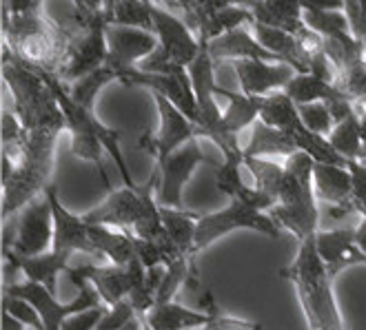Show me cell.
Returning a JSON list of instances; mask_svg holds the SVG:
<instances>
[{
  "instance_id": "obj_14",
  "label": "cell",
  "mask_w": 366,
  "mask_h": 330,
  "mask_svg": "<svg viewBox=\"0 0 366 330\" xmlns=\"http://www.w3.org/2000/svg\"><path fill=\"white\" fill-rule=\"evenodd\" d=\"M231 67L238 76L240 91L247 96H271L282 91L297 74L287 62H267V60H233Z\"/></svg>"
},
{
  "instance_id": "obj_4",
  "label": "cell",
  "mask_w": 366,
  "mask_h": 330,
  "mask_svg": "<svg viewBox=\"0 0 366 330\" xmlns=\"http://www.w3.org/2000/svg\"><path fill=\"white\" fill-rule=\"evenodd\" d=\"M54 246V209L47 189L29 202L18 215L14 224L3 222V253L18 257H36L51 251Z\"/></svg>"
},
{
  "instance_id": "obj_6",
  "label": "cell",
  "mask_w": 366,
  "mask_h": 330,
  "mask_svg": "<svg viewBox=\"0 0 366 330\" xmlns=\"http://www.w3.org/2000/svg\"><path fill=\"white\" fill-rule=\"evenodd\" d=\"M69 279L76 284L78 297L74 301H67V304H60L56 299V295L47 289V286H42L38 281H29V279L5 284L3 293L16 295V297H23V299L31 301L38 308V313L42 317V324H45V330H62V324L67 321L71 315L104 304L102 297L98 295V291L94 289V284H89L87 279H80V277H69Z\"/></svg>"
},
{
  "instance_id": "obj_9",
  "label": "cell",
  "mask_w": 366,
  "mask_h": 330,
  "mask_svg": "<svg viewBox=\"0 0 366 330\" xmlns=\"http://www.w3.org/2000/svg\"><path fill=\"white\" fill-rule=\"evenodd\" d=\"M202 138H193L187 144H182L180 149H176L171 156H167L162 162L156 164L158 173H160V186H158V204L160 206H169V209H184L182 202V193L187 182L191 180L193 171H196L200 164H213L218 169L220 164L211 160L202 144Z\"/></svg>"
},
{
  "instance_id": "obj_38",
  "label": "cell",
  "mask_w": 366,
  "mask_h": 330,
  "mask_svg": "<svg viewBox=\"0 0 366 330\" xmlns=\"http://www.w3.org/2000/svg\"><path fill=\"white\" fill-rule=\"evenodd\" d=\"M355 244L366 253V217H362V222L355 226Z\"/></svg>"
},
{
  "instance_id": "obj_23",
  "label": "cell",
  "mask_w": 366,
  "mask_h": 330,
  "mask_svg": "<svg viewBox=\"0 0 366 330\" xmlns=\"http://www.w3.org/2000/svg\"><path fill=\"white\" fill-rule=\"evenodd\" d=\"M162 213V222L167 229V235L171 237V241L187 255L196 257V224L198 217L196 213H189L184 209H169V206H160Z\"/></svg>"
},
{
  "instance_id": "obj_18",
  "label": "cell",
  "mask_w": 366,
  "mask_h": 330,
  "mask_svg": "<svg viewBox=\"0 0 366 330\" xmlns=\"http://www.w3.org/2000/svg\"><path fill=\"white\" fill-rule=\"evenodd\" d=\"M251 31L271 54H275L282 62L291 64L297 74L311 71V54L307 51L305 42L300 40L297 34L280 29V27H271V25H262V23H253Z\"/></svg>"
},
{
  "instance_id": "obj_7",
  "label": "cell",
  "mask_w": 366,
  "mask_h": 330,
  "mask_svg": "<svg viewBox=\"0 0 366 330\" xmlns=\"http://www.w3.org/2000/svg\"><path fill=\"white\" fill-rule=\"evenodd\" d=\"M238 229H251V231H257V233L273 237V239H277L280 233H282V229L275 224V219L267 211L255 209L242 200H231L229 206L198 217L196 253L209 249L213 241H218L220 237L238 231Z\"/></svg>"
},
{
  "instance_id": "obj_13",
  "label": "cell",
  "mask_w": 366,
  "mask_h": 330,
  "mask_svg": "<svg viewBox=\"0 0 366 330\" xmlns=\"http://www.w3.org/2000/svg\"><path fill=\"white\" fill-rule=\"evenodd\" d=\"M107 42H109L107 64L118 74V78L129 69H136L142 60H147L158 49V36L154 31L136 27L109 25L107 27Z\"/></svg>"
},
{
  "instance_id": "obj_5",
  "label": "cell",
  "mask_w": 366,
  "mask_h": 330,
  "mask_svg": "<svg viewBox=\"0 0 366 330\" xmlns=\"http://www.w3.org/2000/svg\"><path fill=\"white\" fill-rule=\"evenodd\" d=\"M107 27H109V18H107L104 9L74 27L71 45L56 71L64 84H71L107 64V58H109Z\"/></svg>"
},
{
  "instance_id": "obj_10",
  "label": "cell",
  "mask_w": 366,
  "mask_h": 330,
  "mask_svg": "<svg viewBox=\"0 0 366 330\" xmlns=\"http://www.w3.org/2000/svg\"><path fill=\"white\" fill-rule=\"evenodd\" d=\"M156 106H158V114H160V129L158 134H144L140 140V146L158 162H162L167 156H171L176 149H180L182 144H187L193 138H207V131L196 124L193 120H189L180 109L167 100L160 94H154Z\"/></svg>"
},
{
  "instance_id": "obj_33",
  "label": "cell",
  "mask_w": 366,
  "mask_h": 330,
  "mask_svg": "<svg viewBox=\"0 0 366 330\" xmlns=\"http://www.w3.org/2000/svg\"><path fill=\"white\" fill-rule=\"evenodd\" d=\"M198 330H262V324L251 321V319H240V317H229L220 313H211V319L200 326Z\"/></svg>"
},
{
  "instance_id": "obj_24",
  "label": "cell",
  "mask_w": 366,
  "mask_h": 330,
  "mask_svg": "<svg viewBox=\"0 0 366 330\" xmlns=\"http://www.w3.org/2000/svg\"><path fill=\"white\" fill-rule=\"evenodd\" d=\"M253 23H255V18H253V11L249 7L231 5V7H224L220 11L207 16L198 27V36L204 40H213V38H218L227 31L240 29V27H251Z\"/></svg>"
},
{
  "instance_id": "obj_34",
  "label": "cell",
  "mask_w": 366,
  "mask_h": 330,
  "mask_svg": "<svg viewBox=\"0 0 366 330\" xmlns=\"http://www.w3.org/2000/svg\"><path fill=\"white\" fill-rule=\"evenodd\" d=\"M349 171L353 178V197L351 200H366V162L351 160Z\"/></svg>"
},
{
  "instance_id": "obj_28",
  "label": "cell",
  "mask_w": 366,
  "mask_h": 330,
  "mask_svg": "<svg viewBox=\"0 0 366 330\" xmlns=\"http://www.w3.org/2000/svg\"><path fill=\"white\" fill-rule=\"evenodd\" d=\"M297 114L302 118L305 126L313 134L329 138L331 131L335 126L333 114L329 109V102H307V104H297Z\"/></svg>"
},
{
  "instance_id": "obj_3",
  "label": "cell",
  "mask_w": 366,
  "mask_h": 330,
  "mask_svg": "<svg viewBox=\"0 0 366 330\" xmlns=\"http://www.w3.org/2000/svg\"><path fill=\"white\" fill-rule=\"evenodd\" d=\"M315 160L305 151L285 158V180L277 191V204L269 211L275 224L291 231L297 241L317 235V195L313 186Z\"/></svg>"
},
{
  "instance_id": "obj_22",
  "label": "cell",
  "mask_w": 366,
  "mask_h": 330,
  "mask_svg": "<svg viewBox=\"0 0 366 330\" xmlns=\"http://www.w3.org/2000/svg\"><path fill=\"white\" fill-rule=\"evenodd\" d=\"M295 104L307 102H333L340 98H349L335 82H329L315 74H295L293 80L282 89Z\"/></svg>"
},
{
  "instance_id": "obj_29",
  "label": "cell",
  "mask_w": 366,
  "mask_h": 330,
  "mask_svg": "<svg viewBox=\"0 0 366 330\" xmlns=\"http://www.w3.org/2000/svg\"><path fill=\"white\" fill-rule=\"evenodd\" d=\"M337 86L347 94L353 102L366 100V56L353 62L349 69H344L337 78Z\"/></svg>"
},
{
  "instance_id": "obj_40",
  "label": "cell",
  "mask_w": 366,
  "mask_h": 330,
  "mask_svg": "<svg viewBox=\"0 0 366 330\" xmlns=\"http://www.w3.org/2000/svg\"><path fill=\"white\" fill-rule=\"evenodd\" d=\"M118 330H144V319L142 317H132V319H129L122 328H118Z\"/></svg>"
},
{
  "instance_id": "obj_41",
  "label": "cell",
  "mask_w": 366,
  "mask_h": 330,
  "mask_svg": "<svg viewBox=\"0 0 366 330\" xmlns=\"http://www.w3.org/2000/svg\"><path fill=\"white\" fill-rule=\"evenodd\" d=\"M360 162H366V149L362 151V158H360Z\"/></svg>"
},
{
  "instance_id": "obj_17",
  "label": "cell",
  "mask_w": 366,
  "mask_h": 330,
  "mask_svg": "<svg viewBox=\"0 0 366 330\" xmlns=\"http://www.w3.org/2000/svg\"><path fill=\"white\" fill-rule=\"evenodd\" d=\"M209 54L215 62H233V60H267V62H282L275 54H271L253 31L247 27L227 31L213 40H207Z\"/></svg>"
},
{
  "instance_id": "obj_27",
  "label": "cell",
  "mask_w": 366,
  "mask_h": 330,
  "mask_svg": "<svg viewBox=\"0 0 366 330\" xmlns=\"http://www.w3.org/2000/svg\"><path fill=\"white\" fill-rule=\"evenodd\" d=\"M118 80V74L109 67V64H104V67L82 76L80 80L71 82L67 89H69V96L82 104L84 109H89V111H94V104H96V96L104 89L107 84Z\"/></svg>"
},
{
  "instance_id": "obj_35",
  "label": "cell",
  "mask_w": 366,
  "mask_h": 330,
  "mask_svg": "<svg viewBox=\"0 0 366 330\" xmlns=\"http://www.w3.org/2000/svg\"><path fill=\"white\" fill-rule=\"evenodd\" d=\"M309 11H347V0H300Z\"/></svg>"
},
{
  "instance_id": "obj_26",
  "label": "cell",
  "mask_w": 366,
  "mask_h": 330,
  "mask_svg": "<svg viewBox=\"0 0 366 330\" xmlns=\"http://www.w3.org/2000/svg\"><path fill=\"white\" fill-rule=\"evenodd\" d=\"M302 23L307 29L322 38H347L355 36L347 11H302Z\"/></svg>"
},
{
  "instance_id": "obj_8",
  "label": "cell",
  "mask_w": 366,
  "mask_h": 330,
  "mask_svg": "<svg viewBox=\"0 0 366 330\" xmlns=\"http://www.w3.org/2000/svg\"><path fill=\"white\" fill-rule=\"evenodd\" d=\"M158 178H160V173L158 169H154L152 178L144 184H138L134 189L132 186L112 189L109 195H107L98 206L87 211L82 217L92 224L109 226L118 231H132L138 224V219L144 215V211L149 209V204L156 200L154 189H156Z\"/></svg>"
},
{
  "instance_id": "obj_11",
  "label": "cell",
  "mask_w": 366,
  "mask_h": 330,
  "mask_svg": "<svg viewBox=\"0 0 366 330\" xmlns=\"http://www.w3.org/2000/svg\"><path fill=\"white\" fill-rule=\"evenodd\" d=\"M147 269L140 257L129 264H107V266H76L67 269V277H80L94 284V289L102 297L104 306H116L129 299L138 286L142 284Z\"/></svg>"
},
{
  "instance_id": "obj_19",
  "label": "cell",
  "mask_w": 366,
  "mask_h": 330,
  "mask_svg": "<svg viewBox=\"0 0 366 330\" xmlns=\"http://www.w3.org/2000/svg\"><path fill=\"white\" fill-rule=\"evenodd\" d=\"M244 156L249 158H289L293 153H297L295 140L287 134V131H280L275 126L264 124L262 120H257L251 126V136L249 142L242 146Z\"/></svg>"
},
{
  "instance_id": "obj_2",
  "label": "cell",
  "mask_w": 366,
  "mask_h": 330,
  "mask_svg": "<svg viewBox=\"0 0 366 330\" xmlns=\"http://www.w3.org/2000/svg\"><path fill=\"white\" fill-rule=\"evenodd\" d=\"M71 38L74 29L58 25L45 11H3V47L31 69L56 74L71 45Z\"/></svg>"
},
{
  "instance_id": "obj_16",
  "label": "cell",
  "mask_w": 366,
  "mask_h": 330,
  "mask_svg": "<svg viewBox=\"0 0 366 330\" xmlns=\"http://www.w3.org/2000/svg\"><path fill=\"white\" fill-rule=\"evenodd\" d=\"M313 186L317 200L333 206L335 217H344L351 213V197H353V178L349 166L315 162L313 166Z\"/></svg>"
},
{
  "instance_id": "obj_39",
  "label": "cell",
  "mask_w": 366,
  "mask_h": 330,
  "mask_svg": "<svg viewBox=\"0 0 366 330\" xmlns=\"http://www.w3.org/2000/svg\"><path fill=\"white\" fill-rule=\"evenodd\" d=\"M357 106V116H360V129H362V140H364V149H366V100L364 102H355ZM362 149V151H364Z\"/></svg>"
},
{
  "instance_id": "obj_21",
  "label": "cell",
  "mask_w": 366,
  "mask_h": 330,
  "mask_svg": "<svg viewBox=\"0 0 366 330\" xmlns=\"http://www.w3.org/2000/svg\"><path fill=\"white\" fill-rule=\"evenodd\" d=\"M255 23L280 27L293 34H300L302 23V3L300 0H257L251 7Z\"/></svg>"
},
{
  "instance_id": "obj_37",
  "label": "cell",
  "mask_w": 366,
  "mask_h": 330,
  "mask_svg": "<svg viewBox=\"0 0 366 330\" xmlns=\"http://www.w3.org/2000/svg\"><path fill=\"white\" fill-rule=\"evenodd\" d=\"M27 326L20 321V319H16L14 315H9L7 311H3V330H25Z\"/></svg>"
},
{
  "instance_id": "obj_1",
  "label": "cell",
  "mask_w": 366,
  "mask_h": 330,
  "mask_svg": "<svg viewBox=\"0 0 366 330\" xmlns=\"http://www.w3.org/2000/svg\"><path fill=\"white\" fill-rule=\"evenodd\" d=\"M280 275L293 284L309 330H347L333 293V279L315 246V235L300 241L297 255Z\"/></svg>"
},
{
  "instance_id": "obj_32",
  "label": "cell",
  "mask_w": 366,
  "mask_h": 330,
  "mask_svg": "<svg viewBox=\"0 0 366 330\" xmlns=\"http://www.w3.org/2000/svg\"><path fill=\"white\" fill-rule=\"evenodd\" d=\"M132 317H136V308H134L132 301L124 299V301L112 306L109 311H107V315L96 326V330H118V328H122Z\"/></svg>"
},
{
  "instance_id": "obj_25",
  "label": "cell",
  "mask_w": 366,
  "mask_h": 330,
  "mask_svg": "<svg viewBox=\"0 0 366 330\" xmlns=\"http://www.w3.org/2000/svg\"><path fill=\"white\" fill-rule=\"evenodd\" d=\"M331 142V146L340 153L342 158L347 160H360L362 158V149H364V140H362V129H360V116H357V109L347 116L344 120H340L331 136L327 138Z\"/></svg>"
},
{
  "instance_id": "obj_30",
  "label": "cell",
  "mask_w": 366,
  "mask_h": 330,
  "mask_svg": "<svg viewBox=\"0 0 366 330\" xmlns=\"http://www.w3.org/2000/svg\"><path fill=\"white\" fill-rule=\"evenodd\" d=\"M3 311H7L9 315H14L16 319L23 321L27 328H34V330H45V324H42V317L38 313V308L23 299V297H16V295H7L3 293Z\"/></svg>"
},
{
  "instance_id": "obj_20",
  "label": "cell",
  "mask_w": 366,
  "mask_h": 330,
  "mask_svg": "<svg viewBox=\"0 0 366 330\" xmlns=\"http://www.w3.org/2000/svg\"><path fill=\"white\" fill-rule=\"evenodd\" d=\"M142 319L149 330H198L211 319V313L191 311L178 301H162L156 304Z\"/></svg>"
},
{
  "instance_id": "obj_31",
  "label": "cell",
  "mask_w": 366,
  "mask_h": 330,
  "mask_svg": "<svg viewBox=\"0 0 366 330\" xmlns=\"http://www.w3.org/2000/svg\"><path fill=\"white\" fill-rule=\"evenodd\" d=\"M107 311H109V306H104V304L87 308V311L71 315L67 321L62 324V330H96V326L102 321Z\"/></svg>"
},
{
  "instance_id": "obj_15",
  "label": "cell",
  "mask_w": 366,
  "mask_h": 330,
  "mask_svg": "<svg viewBox=\"0 0 366 330\" xmlns=\"http://www.w3.org/2000/svg\"><path fill=\"white\" fill-rule=\"evenodd\" d=\"M315 246L333 281L347 269L366 264V253L355 244V229L317 231Z\"/></svg>"
},
{
  "instance_id": "obj_36",
  "label": "cell",
  "mask_w": 366,
  "mask_h": 330,
  "mask_svg": "<svg viewBox=\"0 0 366 330\" xmlns=\"http://www.w3.org/2000/svg\"><path fill=\"white\" fill-rule=\"evenodd\" d=\"M76 7V20L89 18L104 9V0H71Z\"/></svg>"
},
{
  "instance_id": "obj_12",
  "label": "cell",
  "mask_w": 366,
  "mask_h": 330,
  "mask_svg": "<svg viewBox=\"0 0 366 330\" xmlns=\"http://www.w3.org/2000/svg\"><path fill=\"white\" fill-rule=\"evenodd\" d=\"M154 14V34L158 36V49L176 64L189 67L200 54V36L193 31L184 18L176 16L171 9L152 3Z\"/></svg>"
}]
</instances>
